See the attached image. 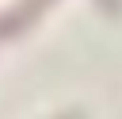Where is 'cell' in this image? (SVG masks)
<instances>
[{
	"label": "cell",
	"mask_w": 122,
	"mask_h": 119,
	"mask_svg": "<svg viewBox=\"0 0 122 119\" xmlns=\"http://www.w3.org/2000/svg\"><path fill=\"white\" fill-rule=\"evenodd\" d=\"M46 4H50V0H27L19 12L4 15V19H0V38H4V35H11V31H19V27H27V23H30V19H34V15L46 8Z\"/></svg>",
	"instance_id": "1"
},
{
	"label": "cell",
	"mask_w": 122,
	"mask_h": 119,
	"mask_svg": "<svg viewBox=\"0 0 122 119\" xmlns=\"http://www.w3.org/2000/svg\"><path fill=\"white\" fill-rule=\"evenodd\" d=\"M103 4H107V8H111V12H118V0H103Z\"/></svg>",
	"instance_id": "2"
}]
</instances>
